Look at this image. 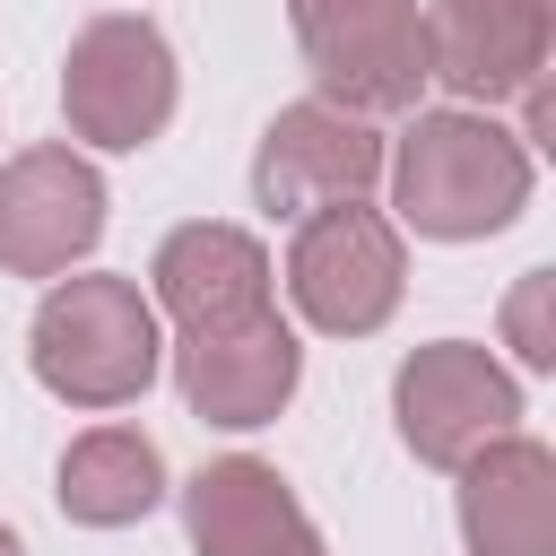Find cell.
Here are the masks:
<instances>
[{"instance_id":"obj_1","label":"cell","mask_w":556,"mask_h":556,"mask_svg":"<svg viewBox=\"0 0 556 556\" xmlns=\"http://www.w3.org/2000/svg\"><path fill=\"white\" fill-rule=\"evenodd\" d=\"M400 217L417 235H495L521 200H530V148L478 113H417V130L400 139Z\"/></svg>"},{"instance_id":"obj_2","label":"cell","mask_w":556,"mask_h":556,"mask_svg":"<svg viewBox=\"0 0 556 556\" xmlns=\"http://www.w3.org/2000/svg\"><path fill=\"white\" fill-rule=\"evenodd\" d=\"M35 374L78 408H122L156 374V313L130 278H70L35 313Z\"/></svg>"},{"instance_id":"obj_3","label":"cell","mask_w":556,"mask_h":556,"mask_svg":"<svg viewBox=\"0 0 556 556\" xmlns=\"http://www.w3.org/2000/svg\"><path fill=\"white\" fill-rule=\"evenodd\" d=\"M295 43L330 104L400 113L426 87V9L417 0H295Z\"/></svg>"},{"instance_id":"obj_4","label":"cell","mask_w":556,"mask_h":556,"mask_svg":"<svg viewBox=\"0 0 556 556\" xmlns=\"http://www.w3.org/2000/svg\"><path fill=\"white\" fill-rule=\"evenodd\" d=\"M70 130L96 148H148L174 113V52L148 17H96L61 70Z\"/></svg>"},{"instance_id":"obj_5","label":"cell","mask_w":556,"mask_h":556,"mask_svg":"<svg viewBox=\"0 0 556 556\" xmlns=\"http://www.w3.org/2000/svg\"><path fill=\"white\" fill-rule=\"evenodd\" d=\"M287 287L304 304L313 330L330 339H356V330H382L391 304H400V235L356 208V200H330L304 217L295 252H287Z\"/></svg>"},{"instance_id":"obj_6","label":"cell","mask_w":556,"mask_h":556,"mask_svg":"<svg viewBox=\"0 0 556 556\" xmlns=\"http://www.w3.org/2000/svg\"><path fill=\"white\" fill-rule=\"evenodd\" d=\"M513 417H521L513 374L469 339H434V348H417L400 365V434L434 469H460L478 443L513 434Z\"/></svg>"},{"instance_id":"obj_7","label":"cell","mask_w":556,"mask_h":556,"mask_svg":"<svg viewBox=\"0 0 556 556\" xmlns=\"http://www.w3.org/2000/svg\"><path fill=\"white\" fill-rule=\"evenodd\" d=\"M104 235V182L70 148H26L0 165V269L52 278Z\"/></svg>"},{"instance_id":"obj_8","label":"cell","mask_w":556,"mask_h":556,"mask_svg":"<svg viewBox=\"0 0 556 556\" xmlns=\"http://www.w3.org/2000/svg\"><path fill=\"white\" fill-rule=\"evenodd\" d=\"M374 174H382V139L365 130V113H348L330 96L321 104H287L269 122L261 156H252V191L278 217H313L330 200H356Z\"/></svg>"},{"instance_id":"obj_9","label":"cell","mask_w":556,"mask_h":556,"mask_svg":"<svg viewBox=\"0 0 556 556\" xmlns=\"http://www.w3.org/2000/svg\"><path fill=\"white\" fill-rule=\"evenodd\" d=\"M547 70V0H434L426 78L460 96H530Z\"/></svg>"},{"instance_id":"obj_10","label":"cell","mask_w":556,"mask_h":556,"mask_svg":"<svg viewBox=\"0 0 556 556\" xmlns=\"http://www.w3.org/2000/svg\"><path fill=\"white\" fill-rule=\"evenodd\" d=\"M287 391H295V339L269 304L217 330H182V400L208 426H261L287 408Z\"/></svg>"},{"instance_id":"obj_11","label":"cell","mask_w":556,"mask_h":556,"mask_svg":"<svg viewBox=\"0 0 556 556\" xmlns=\"http://www.w3.org/2000/svg\"><path fill=\"white\" fill-rule=\"evenodd\" d=\"M182 521L200 556H321L304 504L269 460H208L182 486Z\"/></svg>"},{"instance_id":"obj_12","label":"cell","mask_w":556,"mask_h":556,"mask_svg":"<svg viewBox=\"0 0 556 556\" xmlns=\"http://www.w3.org/2000/svg\"><path fill=\"white\" fill-rule=\"evenodd\" d=\"M460 469H469L460 530L478 556H547L556 547V460L530 434H495Z\"/></svg>"},{"instance_id":"obj_13","label":"cell","mask_w":556,"mask_h":556,"mask_svg":"<svg viewBox=\"0 0 556 556\" xmlns=\"http://www.w3.org/2000/svg\"><path fill=\"white\" fill-rule=\"evenodd\" d=\"M156 295L182 330H217V321H243L269 304V261L235 226H174L156 252Z\"/></svg>"},{"instance_id":"obj_14","label":"cell","mask_w":556,"mask_h":556,"mask_svg":"<svg viewBox=\"0 0 556 556\" xmlns=\"http://www.w3.org/2000/svg\"><path fill=\"white\" fill-rule=\"evenodd\" d=\"M156 495H165V469H156V443L139 426H96L61 460V513L70 521L113 530V521H139Z\"/></svg>"},{"instance_id":"obj_15","label":"cell","mask_w":556,"mask_h":556,"mask_svg":"<svg viewBox=\"0 0 556 556\" xmlns=\"http://www.w3.org/2000/svg\"><path fill=\"white\" fill-rule=\"evenodd\" d=\"M513 339H521V356H530V365H547V356H556V339H547V269H530V278H521V295H513Z\"/></svg>"},{"instance_id":"obj_16","label":"cell","mask_w":556,"mask_h":556,"mask_svg":"<svg viewBox=\"0 0 556 556\" xmlns=\"http://www.w3.org/2000/svg\"><path fill=\"white\" fill-rule=\"evenodd\" d=\"M0 556H26V547H17V539H9V530H0Z\"/></svg>"}]
</instances>
